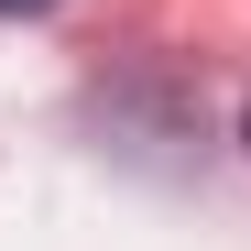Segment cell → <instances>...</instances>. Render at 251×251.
Instances as JSON below:
<instances>
[{"label":"cell","mask_w":251,"mask_h":251,"mask_svg":"<svg viewBox=\"0 0 251 251\" xmlns=\"http://www.w3.org/2000/svg\"><path fill=\"white\" fill-rule=\"evenodd\" d=\"M44 11H66V0H0V22H44Z\"/></svg>","instance_id":"obj_1"},{"label":"cell","mask_w":251,"mask_h":251,"mask_svg":"<svg viewBox=\"0 0 251 251\" xmlns=\"http://www.w3.org/2000/svg\"><path fill=\"white\" fill-rule=\"evenodd\" d=\"M240 142H251V109H240Z\"/></svg>","instance_id":"obj_2"}]
</instances>
